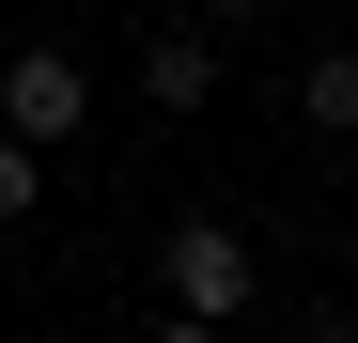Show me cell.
I'll use <instances>...</instances> for the list:
<instances>
[{
    "instance_id": "1",
    "label": "cell",
    "mask_w": 358,
    "mask_h": 343,
    "mask_svg": "<svg viewBox=\"0 0 358 343\" xmlns=\"http://www.w3.org/2000/svg\"><path fill=\"white\" fill-rule=\"evenodd\" d=\"M78 109H94V78L63 63V47H31V63H0V141H16V156L78 141Z\"/></svg>"
},
{
    "instance_id": "2",
    "label": "cell",
    "mask_w": 358,
    "mask_h": 343,
    "mask_svg": "<svg viewBox=\"0 0 358 343\" xmlns=\"http://www.w3.org/2000/svg\"><path fill=\"white\" fill-rule=\"evenodd\" d=\"M171 297H187V328H218L250 297V234H234V218H187V234H171Z\"/></svg>"
},
{
    "instance_id": "3",
    "label": "cell",
    "mask_w": 358,
    "mask_h": 343,
    "mask_svg": "<svg viewBox=\"0 0 358 343\" xmlns=\"http://www.w3.org/2000/svg\"><path fill=\"white\" fill-rule=\"evenodd\" d=\"M141 94H156V109H203V94H218V31H156V47H141Z\"/></svg>"
},
{
    "instance_id": "4",
    "label": "cell",
    "mask_w": 358,
    "mask_h": 343,
    "mask_svg": "<svg viewBox=\"0 0 358 343\" xmlns=\"http://www.w3.org/2000/svg\"><path fill=\"white\" fill-rule=\"evenodd\" d=\"M296 109H312L327 141H358V47H327V63H296Z\"/></svg>"
},
{
    "instance_id": "5",
    "label": "cell",
    "mask_w": 358,
    "mask_h": 343,
    "mask_svg": "<svg viewBox=\"0 0 358 343\" xmlns=\"http://www.w3.org/2000/svg\"><path fill=\"white\" fill-rule=\"evenodd\" d=\"M47 203V156H16V141H0V218H31Z\"/></svg>"
},
{
    "instance_id": "6",
    "label": "cell",
    "mask_w": 358,
    "mask_h": 343,
    "mask_svg": "<svg viewBox=\"0 0 358 343\" xmlns=\"http://www.w3.org/2000/svg\"><path fill=\"white\" fill-rule=\"evenodd\" d=\"M156 343H218V328H156Z\"/></svg>"
},
{
    "instance_id": "7",
    "label": "cell",
    "mask_w": 358,
    "mask_h": 343,
    "mask_svg": "<svg viewBox=\"0 0 358 343\" xmlns=\"http://www.w3.org/2000/svg\"><path fill=\"white\" fill-rule=\"evenodd\" d=\"M234 16H265V0H234Z\"/></svg>"
}]
</instances>
